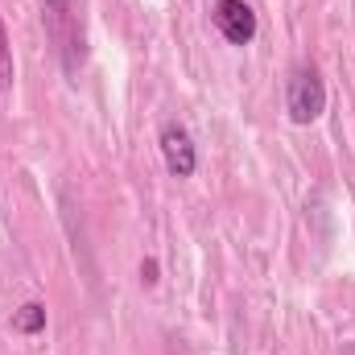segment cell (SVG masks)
Returning <instances> with one entry per match:
<instances>
[{"mask_svg":"<svg viewBox=\"0 0 355 355\" xmlns=\"http://www.w3.org/2000/svg\"><path fill=\"white\" fill-rule=\"evenodd\" d=\"M42 21H46V37L54 42V54H58L67 79L75 83L87 62V33L75 12V0H42Z\"/></svg>","mask_w":355,"mask_h":355,"instance_id":"cell-1","label":"cell"},{"mask_svg":"<svg viewBox=\"0 0 355 355\" xmlns=\"http://www.w3.org/2000/svg\"><path fill=\"white\" fill-rule=\"evenodd\" d=\"M327 112V79L314 62H297L285 75V116L293 124H314Z\"/></svg>","mask_w":355,"mask_h":355,"instance_id":"cell-2","label":"cell"},{"mask_svg":"<svg viewBox=\"0 0 355 355\" xmlns=\"http://www.w3.org/2000/svg\"><path fill=\"white\" fill-rule=\"evenodd\" d=\"M211 25L219 29V37L227 46H252L257 42V29H261L257 8L248 0H215L211 4Z\"/></svg>","mask_w":355,"mask_h":355,"instance_id":"cell-3","label":"cell"},{"mask_svg":"<svg viewBox=\"0 0 355 355\" xmlns=\"http://www.w3.org/2000/svg\"><path fill=\"white\" fill-rule=\"evenodd\" d=\"M157 149H162V162H166L170 178H194V170H198V149H194L190 132H186L178 120L162 124V132H157Z\"/></svg>","mask_w":355,"mask_h":355,"instance_id":"cell-4","label":"cell"},{"mask_svg":"<svg viewBox=\"0 0 355 355\" xmlns=\"http://www.w3.org/2000/svg\"><path fill=\"white\" fill-rule=\"evenodd\" d=\"M12 331H17V335H42V331H46V306H42V302H25V306L12 314Z\"/></svg>","mask_w":355,"mask_h":355,"instance_id":"cell-5","label":"cell"},{"mask_svg":"<svg viewBox=\"0 0 355 355\" xmlns=\"http://www.w3.org/2000/svg\"><path fill=\"white\" fill-rule=\"evenodd\" d=\"M12 83H17V62H12V37H8L4 12H0V91H12Z\"/></svg>","mask_w":355,"mask_h":355,"instance_id":"cell-6","label":"cell"},{"mask_svg":"<svg viewBox=\"0 0 355 355\" xmlns=\"http://www.w3.org/2000/svg\"><path fill=\"white\" fill-rule=\"evenodd\" d=\"M157 281H162V265H157V257H145V261H141V285L153 289Z\"/></svg>","mask_w":355,"mask_h":355,"instance_id":"cell-7","label":"cell"}]
</instances>
